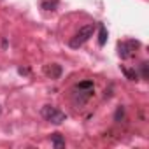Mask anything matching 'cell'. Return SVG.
<instances>
[{
  "label": "cell",
  "mask_w": 149,
  "mask_h": 149,
  "mask_svg": "<svg viewBox=\"0 0 149 149\" xmlns=\"http://www.w3.org/2000/svg\"><path fill=\"white\" fill-rule=\"evenodd\" d=\"M93 91H95L93 81H81V83H77L76 86H74V90H72V100H74V104H76V105H84L91 98Z\"/></svg>",
  "instance_id": "obj_1"
},
{
  "label": "cell",
  "mask_w": 149,
  "mask_h": 149,
  "mask_svg": "<svg viewBox=\"0 0 149 149\" xmlns=\"http://www.w3.org/2000/svg\"><path fill=\"white\" fill-rule=\"evenodd\" d=\"M95 28H97V25L95 23H90V25H84L83 28H79V32L74 35L72 39H70V47H74V49H77V47H81L84 42H88L90 40V37H93V33H95Z\"/></svg>",
  "instance_id": "obj_2"
},
{
  "label": "cell",
  "mask_w": 149,
  "mask_h": 149,
  "mask_svg": "<svg viewBox=\"0 0 149 149\" xmlns=\"http://www.w3.org/2000/svg\"><path fill=\"white\" fill-rule=\"evenodd\" d=\"M40 114H42V118L46 121H49L53 125H61L67 119V114L63 111H60L58 107H54V105H44L42 111H40Z\"/></svg>",
  "instance_id": "obj_3"
},
{
  "label": "cell",
  "mask_w": 149,
  "mask_h": 149,
  "mask_svg": "<svg viewBox=\"0 0 149 149\" xmlns=\"http://www.w3.org/2000/svg\"><path fill=\"white\" fill-rule=\"evenodd\" d=\"M140 47V42L135 40V39H128V40H123V42H118V54L119 58L123 60H128L135 54V51Z\"/></svg>",
  "instance_id": "obj_4"
},
{
  "label": "cell",
  "mask_w": 149,
  "mask_h": 149,
  "mask_svg": "<svg viewBox=\"0 0 149 149\" xmlns=\"http://www.w3.org/2000/svg\"><path fill=\"white\" fill-rule=\"evenodd\" d=\"M58 4H60V0H40V7L44 11H54Z\"/></svg>",
  "instance_id": "obj_5"
},
{
  "label": "cell",
  "mask_w": 149,
  "mask_h": 149,
  "mask_svg": "<svg viewBox=\"0 0 149 149\" xmlns=\"http://www.w3.org/2000/svg\"><path fill=\"white\" fill-rule=\"evenodd\" d=\"M51 144L54 146V147H65V139L61 137V133H53L51 135Z\"/></svg>",
  "instance_id": "obj_6"
},
{
  "label": "cell",
  "mask_w": 149,
  "mask_h": 149,
  "mask_svg": "<svg viewBox=\"0 0 149 149\" xmlns=\"http://www.w3.org/2000/svg\"><path fill=\"white\" fill-rule=\"evenodd\" d=\"M98 28H100V32H98V46H105L109 33H107V30H105V26H104V25H100Z\"/></svg>",
  "instance_id": "obj_7"
},
{
  "label": "cell",
  "mask_w": 149,
  "mask_h": 149,
  "mask_svg": "<svg viewBox=\"0 0 149 149\" xmlns=\"http://www.w3.org/2000/svg\"><path fill=\"white\" fill-rule=\"evenodd\" d=\"M47 74L51 76V79H56V77H60V76H61V67H60V65H56V63H53V65H51V68L47 70Z\"/></svg>",
  "instance_id": "obj_8"
},
{
  "label": "cell",
  "mask_w": 149,
  "mask_h": 149,
  "mask_svg": "<svg viewBox=\"0 0 149 149\" xmlns=\"http://www.w3.org/2000/svg\"><path fill=\"white\" fill-rule=\"evenodd\" d=\"M121 70H123V74L126 76V79H130V81H137L139 74H137L135 70H128V68H121Z\"/></svg>",
  "instance_id": "obj_9"
},
{
  "label": "cell",
  "mask_w": 149,
  "mask_h": 149,
  "mask_svg": "<svg viewBox=\"0 0 149 149\" xmlns=\"http://www.w3.org/2000/svg\"><path fill=\"white\" fill-rule=\"evenodd\" d=\"M123 118H125V107H123V105H119V107H118V111H116V114H114V121H118V123H119Z\"/></svg>",
  "instance_id": "obj_10"
},
{
  "label": "cell",
  "mask_w": 149,
  "mask_h": 149,
  "mask_svg": "<svg viewBox=\"0 0 149 149\" xmlns=\"http://www.w3.org/2000/svg\"><path fill=\"white\" fill-rule=\"evenodd\" d=\"M140 76H142V79H147L149 77V74H147V61H142L140 63Z\"/></svg>",
  "instance_id": "obj_11"
},
{
  "label": "cell",
  "mask_w": 149,
  "mask_h": 149,
  "mask_svg": "<svg viewBox=\"0 0 149 149\" xmlns=\"http://www.w3.org/2000/svg\"><path fill=\"white\" fill-rule=\"evenodd\" d=\"M0 114H2V105H0Z\"/></svg>",
  "instance_id": "obj_12"
}]
</instances>
